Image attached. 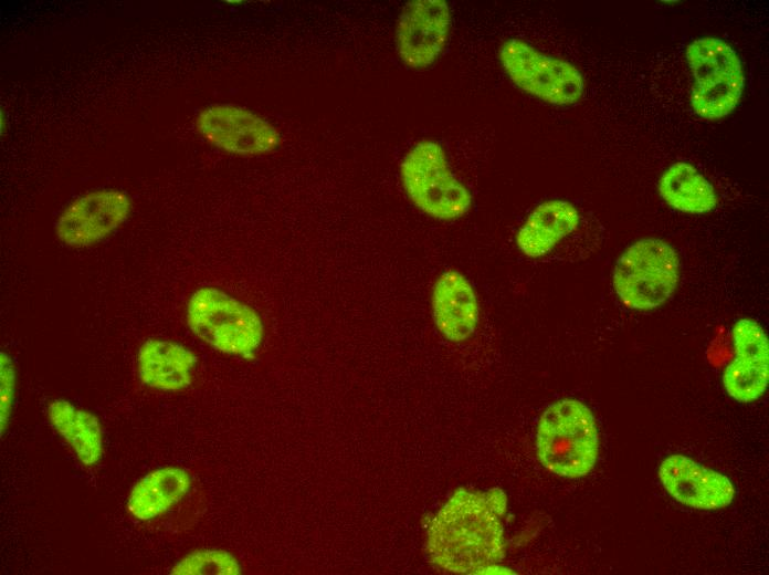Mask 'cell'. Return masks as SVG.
<instances>
[{
    "label": "cell",
    "instance_id": "obj_6",
    "mask_svg": "<svg viewBox=\"0 0 769 575\" xmlns=\"http://www.w3.org/2000/svg\"><path fill=\"white\" fill-rule=\"evenodd\" d=\"M686 61L693 77L689 100L694 113L708 121L729 115L745 86L742 64L735 50L719 38H698L687 45Z\"/></svg>",
    "mask_w": 769,
    "mask_h": 575
},
{
    "label": "cell",
    "instance_id": "obj_9",
    "mask_svg": "<svg viewBox=\"0 0 769 575\" xmlns=\"http://www.w3.org/2000/svg\"><path fill=\"white\" fill-rule=\"evenodd\" d=\"M128 196L119 190L88 192L72 201L55 223L57 238L66 245L84 248L113 233L129 216Z\"/></svg>",
    "mask_w": 769,
    "mask_h": 575
},
{
    "label": "cell",
    "instance_id": "obj_10",
    "mask_svg": "<svg viewBox=\"0 0 769 575\" xmlns=\"http://www.w3.org/2000/svg\"><path fill=\"white\" fill-rule=\"evenodd\" d=\"M198 132L210 144L232 154L268 153L281 142L278 132L256 114L234 105H214L197 117Z\"/></svg>",
    "mask_w": 769,
    "mask_h": 575
},
{
    "label": "cell",
    "instance_id": "obj_12",
    "mask_svg": "<svg viewBox=\"0 0 769 575\" xmlns=\"http://www.w3.org/2000/svg\"><path fill=\"white\" fill-rule=\"evenodd\" d=\"M659 478L673 499L692 509H723L735 496V488L726 475L683 454L665 458Z\"/></svg>",
    "mask_w": 769,
    "mask_h": 575
},
{
    "label": "cell",
    "instance_id": "obj_20",
    "mask_svg": "<svg viewBox=\"0 0 769 575\" xmlns=\"http://www.w3.org/2000/svg\"><path fill=\"white\" fill-rule=\"evenodd\" d=\"M0 425L3 435L12 411L15 389L14 365L11 357L3 352L0 354Z\"/></svg>",
    "mask_w": 769,
    "mask_h": 575
},
{
    "label": "cell",
    "instance_id": "obj_7",
    "mask_svg": "<svg viewBox=\"0 0 769 575\" xmlns=\"http://www.w3.org/2000/svg\"><path fill=\"white\" fill-rule=\"evenodd\" d=\"M498 59L515 86L545 103L567 106L582 97L584 79L576 65L544 53L522 39L504 41Z\"/></svg>",
    "mask_w": 769,
    "mask_h": 575
},
{
    "label": "cell",
    "instance_id": "obj_13",
    "mask_svg": "<svg viewBox=\"0 0 769 575\" xmlns=\"http://www.w3.org/2000/svg\"><path fill=\"white\" fill-rule=\"evenodd\" d=\"M431 311L438 331L453 343L472 336L480 322L477 294L467 278L457 270H446L435 280Z\"/></svg>",
    "mask_w": 769,
    "mask_h": 575
},
{
    "label": "cell",
    "instance_id": "obj_4",
    "mask_svg": "<svg viewBox=\"0 0 769 575\" xmlns=\"http://www.w3.org/2000/svg\"><path fill=\"white\" fill-rule=\"evenodd\" d=\"M680 276L676 250L665 240L644 238L619 257L613 268L612 285L625 307L651 311L674 295Z\"/></svg>",
    "mask_w": 769,
    "mask_h": 575
},
{
    "label": "cell",
    "instance_id": "obj_17",
    "mask_svg": "<svg viewBox=\"0 0 769 575\" xmlns=\"http://www.w3.org/2000/svg\"><path fill=\"white\" fill-rule=\"evenodd\" d=\"M49 419L84 466L96 464L103 456V435L96 416L64 399L51 401Z\"/></svg>",
    "mask_w": 769,
    "mask_h": 575
},
{
    "label": "cell",
    "instance_id": "obj_11",
    "mask_svg": "<svg viewBox=\"0 0 769 575\" xmlns=\"http://www.w3.org/2000/svg\"><path fill=\"white\" fill-rule=\"evenodd\" d=\"M735 355L723 374L726 393L747 404L759 399L769 381V342L762 326L751 318L738 320L731 330Z\"/></svg>",
    "mask_w": 769,
    "mask_h": 575
},
{
    "label": "cell",
    "instance_id": "obj_19",
    "mask_svg": "<svg viewBox=\"0 0 769 575\" xmlns=\"http://www.w3.org/2000/svg\"><path fill=\"white\" fill-rule=\"evenodd\" d=\"M176 575H239V561L223 550H200L177 562L171 571Z\"/></svg>",
    "mask_w": 769,
    "mask_h": 575
},
{
    "label": "cell",
    "instance_id": "obj_8",
    "mask_svg": "<svg viewBox=\"0 0 769 575\" xmlns=\"http://www.w3.org/2000/svg\"><path fill=\"white\" fill-rule=\"evenodd\" d=\"M452 27L445 0H413L400 12L396 44L400 60L410 69H425L443 53Z\"/></svg>",
    "mask_w": 769,
    "mask_h": 575
},
{
    "label": "cell",
    "instance_id": "obj_16",
    "mask_svg": "<svg viewBox=\"0 0 769 575\" xmlns=\"http://www.w3.org/2000/svg\"><path fill=\"white\" fill-rule=\"evenodd\" d=\"M188 472L177 467H165L143 477L131 489L127 510L137 520L157 518L177 504L189 491Z\"/></svg>",
    "mask_w": 769,
    "mask_h": 575
},
{
    "label": "cell",
    "instance_id": "obj_18",
    "mask_svg": "<svg viewBox=\"0 0 769 575\" xmlns=\"http://www.w3.org/2000/svg\"><path fill=\"white\" fill-rule=\"evenodd\" d=\"M659 194L673 209L703 215L717 206V195L713 185L692 165L677 161L661 176Z\"/></svg>",
    "mask_w": 769,
    "mask_h": 575
},
{
    "label": "cell",
    "instance_id": "obj_2",
    "mask_svg": "<svg viewBox=\"0 0 769 575\" xmlns=\"http://www.w3.org/2000/svg\"><path fill=\"white\" fill-rule=\"evenodd\" d=\"M536 452L540 463L556 475H587L599 454V433L590 408L571 398L549 405L538 421Z\"/></svg>",
    "mask_w": 769,
    "mask_h": 575
},
{
    "label": "cell",
    "instance_id": "obj_5",
    "mask_svg": "<svg viewBox=\"0 0 769 575\" xmlns=\"http://www.w3.org/2000/svg\"><path fill=\"white\" fill-rule=\"evenodd\" d=\"M187 322L196 336L231 355L252 356L264 336L259 313L214 286H202L192 293L187 305Z\"/></svg>",
    "mask_w": 769,
    "mask_h": 575
},
{
    "label": "cell",
    "instance_id": "obj_3",
    "mask_svg": "<svg viewBox=\"0 0 769 575\" xmlns=\"http://www.w3.org/2000/svg\"><path fill=\"white\" fill-rule=\"evenodd\" d=\"M400 179L411 202L435 220H457L472 208L470 189L453 174L444 147L435 140H420L408 150Z\"/></svg>",
    "mask_w": 769,
    "mask_h": 575
},
{
    "label": "cell",
    "instance_id": "obj_14",
    "mask_svg": "<svg viewBox=\"0 0 769 575\" xmlns=\"http://www.w3.org/2000/svg\"><path fill=\"white\" fill-rule=\"evenodd\" d=\"M580 213L562 199L546 200L536 206L516 233L518 250L530 259L550 253L566 237L577 230Z\"/></svg>",
    "mask_w": 769,
    "mask_h": 575
},
{
    "label": "cell",
    "instance_id": "obj_1",
    "mask_svg": "<svg viewBox=\"0 0 769 575\" xmlns=\"http://www.w3.org/2000/svg\"><path fill=\"white\" fill-rule=\"evenodd\" d=\"M503 490L457 489L431 520L425 550L436 567L456 574L496 569L505 554Z\"/></svg>",
    "mask_w": 769,
    "mask_h": 575
},
{
    "label": "cell",
    "instance_id": "obj_15",
    "mask_svg": "<svg viewBox=\"0 0 769 575\" xmlns=\"http://www.w3.org/2000/svg\"><path fill=\"white\" fill-rule=\"evenodd\" d=\"M197 356L187 347L165 339H148L138 351L140 380L159 390L178 391L192 379Z\"/></svg>",
    "mask_w": 769,
    "mask_h": 575
}]
</instances>
